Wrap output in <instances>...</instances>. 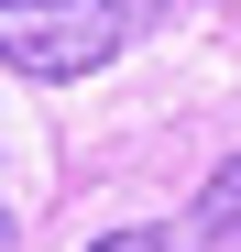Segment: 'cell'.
Returning a JSON list of instances; mask_svg holds the SVG:
<instances>
[{
	"label": "cell",
	"mask_w": 241,
	"mask_h": 252,
	"mask_svg": "<svg viewBox=\"0 0 241 252\" xmlns=\"http://www.w3.org/2000/svg\"><path fill=\"white\" fill-rule=\"evenodd\" d=\"M230 230H241V154L209 164V187H197V208H186L176 230H99L88 252H219Z\"/></svg>",
	"instance_id": "obj_2"
},
{
	"label": "cell",
	"mask_w": 241,
	"mask_h": 252,
	"mask_svg": "<svg viewBox=\"0 0 241 252\" xmlns=\"http://www.w3.org/2000/svg\"><path fill=\"white\" fill-rule=\"evenodd\" d=\"M153 22L165 0H0V66L33 88H66V77H99L110 55H132Z\"/></svg>",
	"instance_id": "obj_1"
},
{
	"label": "cell",
	"mask_w": 241,
	"mask_h": 252,
	"mask_svg": "<svg viewBox=\"0 0 241 252\" xmlns=\"http://www.w3.org/2000/svg\"><path fill=\"white\" fill-rule=\"evenodd\" d=\"M11 230H22V220H11V197H0V241H11Z\"/></svg>",
	"instance_id": "obj_3"
}]
</instances>
